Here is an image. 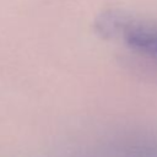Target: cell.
Segmentation results:
<instances>
[{
	"mask_svg": "<svg viewBox=\"0 0 157 157\" xmlns=\"http://www.w3.org/2000/svg\"><path fill=\"white\" fill-rule=\"evenodd\" d=\"M96 26L102 36L120 39L134 52L157 61V23L108 12L98 18Z\"/></svg>",
	"mask_w": 157,
	"mask_h": 157,
	"instance_id": "1",
	"label": "cell"
}]
</instances>
